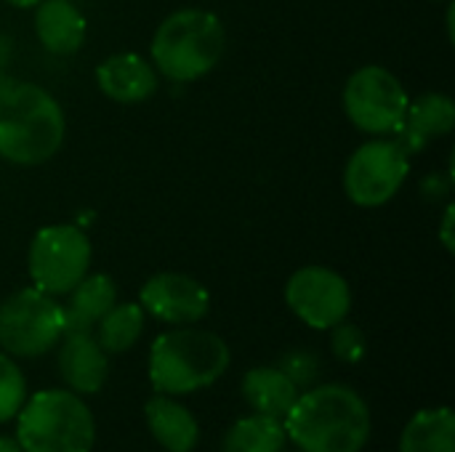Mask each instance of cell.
Wrapping results in <instances>:
<instances>
[{
  "instance_id": "cell-1",
  "label": "cell",
  "mask_w": 455,
  "mask_h": 452,
  "mask_svg": "<svg viewBox=\"0 0 455 452\" xmlns=\"http://www.w3.org/2000/svg\"><path fill=\"white\" fill-rule=\"evenodd\" d=\"M285 437L301 452H360L371 440V410L349 386H315L288 410Z\"/></svg>"
},
{
  "instance_id": "cell-2",
  "label": "cell",
  "mask_w": 455,
  "mask_h": 452,
  "mask_svg": "<svg viewBox=\"0 0 455 452\" xmlns=\"http://www.w3.org/2000/svg\"><path fill=\"white\" fill-rule=\"evenodd\" d=\"M59 101L35 83L0 80V157L13 165H40L64 141Z\"/></svg>"
},
{
  "instance_id": "cell-3",
  "label": "cell",
  "mask_w": 455,
  "mask_h": 452,
  "mask_svg": "<svg viewBox=\"0 0 455 452\" xmlns=\"http://www.w3.org/2000/svg\"><path fill=\"white\" fill-rule=\"evenodd\" d=\"M229 360L232 354L221 336L181 325L155 338L149 381L157 394H192L216 384L227 373Z\"/></svg>"
},
{
  "instance_id": "cell-4",
  "label": "cell",
  "mask_w": 455,
  "mask_h": 452,
  "mask_svg": "<svg viewBox=\"0 0 455 452\" xmlns=\"http://www.w3.org/2000/svg\"><path fill=\"white\" fill-rule=\"evenodd\" d=\"M227 35L216 13L203 8H181L163 19L152 37V64L173 83L205 77L224 53Z\"/></svg>"
},
{
  "instance_id": "cell-5",
  "label": "cell",
  "mask_w": 455,
  "mask_h": 452,
  "mask_svg": "<svg viewBox=\"0 0 455 452\" xmlns=\"http://www.w3.org/2000/svg\"><path fill=\"white\" fill-rule=\"evenodd\" d=\"M16 442L21 452H91L96 424L80 397L45 389L32 394L16 413Z\"/></svg>"
},
{
  "instance_id": "cell-6",
  "label": "cell",
  "mask_w": 455,
  "mask_h": 452,
  "mask_svg": "<svg viewBox=\"0 0 455 452\" xmlns=\"http://www.w3.org/2000/svg\"><path fill=\"white\" fill-rule=\"evenodd\" d=\"M64 336V309L56 296L21 288L0 304V349L11 357H43Z\"/></svg>"
},
{
  "instance_id": "cell-7",
  "label": "cell",
  "mask_w": 455,
  "mask_h": 452,
  "mask_svg": "<svg viewBox=\"0 0 455 452\" xmlns=\"http://www.w3.org/2000/svg\"><path fill=\"white\" fill-rule=\"evenodd\" d=\"M91 240L72 224L43 226L27 256V269L37 290L48 296H67L91 269Z\"/></svg>"
},
{
  "instance_id": "cell-8",
  "label": "cell",
  "mask_w": 455,
  "mask_h": 452,
  "mask_svg": "<svg viewBox=\"0 0 455 452\" xmlns=\"http://www.w3.org/2000/svg\"><path fill=\"white\" fill-rule=\"evenodd\" d=\"M405 85L379 64L360 67L344 85V112L352 125L371 136H389L400 128L408 109Z\"/></svg>"
},
{
  "instance_id": "cell-9",
  "label": "cell",
  "mask_w": 455,
  "mask_h": 452,
  "mask_svg": "<svg viewBox=\"0 0 455 452\" xmlns=\"http://www.w3.org/2000/svg\"><path fill=\"white\" fill-rule=\"evenodd\" d=\"M411 155L395 139H373L357 147L344 168V192L360 208L387 205L405 184Z\"/></svg>"
},
{
  "instance_id": "cell-10",
  "label": "cell",
  "mask_w": 455,
  "mask_h": 452,
  "mask_svg": "<svg viewBox=\"0 0 455 452\" xmlns=\"http://www.w3.org/2000/svg\"><path fill=\"white\" fill-rule=\"evenodd\" d=\"M288 309L315 330H331L352 309L349 282L328 266H304L285 285Z\"/></svg>"
},
{
  "instance_id": "cell-11",
  "label": "cell",
  "mask_w": 455,
  "mask_h": 452,
  "mask_svg": "<svg viewBox=\"0 0 455 452\" xmlns=\"http://www.w3.org/2000/svg\"><path fill=\"white\" fill-rule=\"evenodd\" d=\"M139 306L160 322L192 325L200 322L211 309L208 290L189 274L160 272L149 277L139 290Z\"/></svg>"
},
{
  "instance_id": "cell-12",
  "label": "cell",
  "mask_w": 455,
  "mask_h": 452,
  "mask_svg": "<svg viewBox=\"0 0 455 452\" xmlns=\"http://www.w3.org/2000/svg\"><path fill=\"white\" fill-rule=\"evenodd\" d=\"M455 125V101L445 93H421L408 101L405 117L395 131V141L408 152H421L429 141L448 136Z\"/></svg>"
},
{
  "instance_id": "cell-13",
  "label": "cell",
  "mask_w": 455,
  "mask_h": 452,
  "mask_svg": "<svg viewBox=\"0 0 455 452\" xmlns=\"http://www.w3.org/2000/svg\"><path fill=\"white\" fill-rule=\"evenodd\" d=\"M96 83L112 101L139 104L157 91V69L139 53H115L96 67Z\"/></svg>"
},
{
  "instance_id": "cell-14",
  "label": "cell",
  "mask_w": 455,
  "mask_h": 452,
  "mask_svg": "<svg viewBox=\"0 0 455 452\" xmlns=\"http://www.w3.org/2000/svg\"><path fill=\"white\" fill-rule=\"evenodd\" d=\"M107 352L91 333H64L59 373L75 394H96L107 381Z\"/></svg>"
},
{
  "instance_id": "cell-15",
  "label": "cell",
  "mask_w": 455,
  "mask_h": 452,
  "mask_svg": "<svg viewBox=\"0 0 455 452\" xmlns=\"http://www.w3.org/2000/svg\"><path fill=\"white\" fill-rule=\"evenodd\" d=\"M35 32L45 51L56 56H69L85 43V16L72 5V0H40L35 5Z\"/></svg>"
},
{
  "instance_id": "cell-16",
  "label": "cell",
  "mask_w": 455,
  "mask_h": 452,
  "mask_svg": "<svg viewBox=\"0 0 455 452\" xmlns=\"http://www.w3.org/2000/svg\"><path fill=\"white\" fill-rule=\"evenodd\" d=\"M64 309V333H91V328L115 306L117 288L109 274H85L69 293Z\"/></svg>"
},
{
  "instance_id": "cell-17",
  "label": "cell",
  "mask_w": 455,
  "mask_h": 452,
  "mask_svg": "<svg viewBox=\"0 0 455 452\" xmlns=\"http://www.w3.org/2000/svg\"><path fill=\"white\" fill-rule=\"evenodd\" d=\"M144 418L157 440V445L168 452H192L200 440V426L192 413L171 400L168 394H157L144 405Z\"/></svg>"
},
{
  "instance_id": "cell-18",
  "label": "cell",
  "mask_w": 455,
  "mask_h": 452,
  "mask_svg": "<svg viewBox=\"0 0 455 452\" xmlns=\"http://www.w3.org/2000/svg\"><path fill=\"white\" fill-rule=\"evenodd\" d=\"M243 397L253 413L285 418L299 397V389L280 368H253L243 378Z\"/></svg>"
},
{
  "instance_id": "cell-19",
  "label": "cell",
  "mask_w": 455,
  "mask_h": 452,
  "mask_svg": "<svg viewBox=\"0 0 455 452\" xmlns=\"http://www.w3.org/2000/svg\"><path fill=\"white\" fill-rule=\"evenodd\" d=\"M400 452H455V416L451 408L416 413L400 437Z\"/></svg>"
},
{
  "instance_id": "cell-20",
  "label": "cell",
  "mask_w": 455,
  "mask_h": 452,
  "mask_svg": "<svg viewBox=\"0 0 455 452\" xmlns=\"http://www.w3.org/2000/svg\"><path fill=\"white\" fill-rule=\"evenodd\" d=\"M285 442L288 437L280 418L253 413L229 426L221 442V452H283Z\"/></svg>"
},
{
  "instance_id": "cell-21",
  "label": "cell",
  "mask_w": 455,
  "mask_h": 452,
  "mask_svg": "<svg viewBox=\"0 0 455 452\" xmlns=\"http://www.w3.org/2000/svg\"><path fill=\"white\" fill-rule=\"evenodd\" d=\"M96 325H99L96 333L99 346L109 354H123L139 341L144 330V309L133 301L115 304Z\"/></svg>"
},
{
  "instance_id": "cell-22",
  "label": "cell",
  "mask_w": 455,
  "mask_h": 452,
  "mask_svg": "<svg viewBox=\"0 0 455 452\" xmlns=\"http://www.w3.org/2000/svg\"><path fill=\"white\" fill-rule=\"evenodd\" d=\"M24 402H27L24 376L8 354H0V424L16 418Z\"/></svg>"
},
{
  "instance_id": "cell-23",
  "label": "cell",
  "mask_w": 455,
  "mask_h": 452,
  "mask_svg": "<svg viewBox=\"0 0 455 452\" xmlns=\"http://www.w3.org/2000/svg\"><path fill=\"white\" fill-rule=\"evenodd\" d=\"M331 330H333L331 349H333V354H336L339 362L355 365V362H360L365 357L368 344H365V336H363V330L357 325H352V322L344 320V322L333 325Z\"/></svg>"
},
{
  "instance_id": "cell-24",
  "label": "cell",
  "mask_w": 455,
  "mask_h": 452,
  "mask_svg": "<svg viewBox=\"0 0 455 452\" xmlns=\"http://www.w3.org/2000/svg\"><path fill=\"white\" fill-rule=\"evenodd\" d=\"M280 370L296 384V389H307L317 381V373H320V362L312 352H291L285 354V360L280 362Z\"/></svg>"
},
{
  "instance_id": "cell-25",
  "label": "cell",
  "mask_w": 455,
  "mask_h": 452,
  "mask_svg": "<svg viewBox=\"0 0 455 452\" xmlns=\"http://www.w3.org/2000/svg\"><path fill=\"white\" fill-rule=\"evenodd\" d=\"M453 218H455V205H448V210H445V218H443V226H440V240H443V248H445L448 253H453L455 250Z\"/></svg>"
},
{
  "instance_id": "cell-26",
  "label": "cell",
  "mask_w": 455,
  "mask_h": 452,
  "mask_svg": "<svg viewBox=\"0 0 455 452\" xmlns=\"http://www.w3.org/2000/svg\"><path fill=\"white\" fill-rule=\"evenodd\" d=\"M0 452H21L19 442L11 440V437H0Z\"/></svg>"
},
{
  "instance_id": "cell-27",
  "label": "cell",
  "mask_w": 455,
  "mask_h": 452,
  "mask_svg": "<svg viewBox=\"0 0 455 452\" xmlns=\"http://www.w3.org/2000/svg\"><path fill=\"white\" fill-rule=\"evenodd\" d=\"M5 3H11V5H16V8H32V5H37L40 0H5Z\"/></svg>"
},
{
  "instance_id": "cell-28",
  "label": "cell",
  "mask_w": 455,
  "mask_h": 452,
  "mask_svg": "<svg viewBox=\"0 0 455 452\" xmlns=\"http://www.w3.org/2000/svg\"><path fill=\"white\" fill-rule=\"evenodd\" d=\"M435 3H440V0H435Z\"/></svg>"
}]
</instances>
